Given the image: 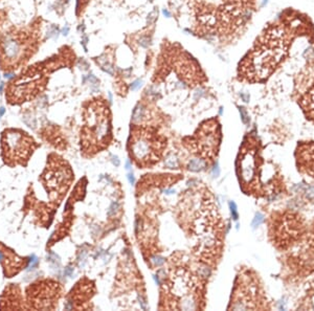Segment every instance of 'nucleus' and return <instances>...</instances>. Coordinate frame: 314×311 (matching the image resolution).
<instances>
[{"label":"nucleus","mask_w":314,"mask_h":311,"mask_svg":"<svg viewBox=\"0 0 314 311\" xmlns=\"http://www.w3.org/2000/svg\"><path fill=\"white\" fill-rule=\"evenodd\" d=\"M111 139V123L108 109L92 104L87 109L82 129V147L86 153H95L105 148Z\"/></svg>","instance_id":"f257e3e1"},{"label":"nucleus","mask_w":314,"mask_h":311,"mask_svg":"<svg viewBox=\"0 0 314 311\" xmlns=\"http://www.w3.org/2000/svg\"><path fill=\"white\" fill-rule=\"evenodd\" d=\"M168 288L173 302L170 308L181 310H195L199 308V283L190 271L184 268L172 271Z\"/></svg>","instance_id":"f03ea898"},{"label":"nucleus","mask_w":314,"mask_h":311,"mask_svg":"<svg viewBox=\"0 0 314 311\" xmlns=\"http://www.w3.org/2000/svg\"><path fill=\"white\" fill-rule=\"evenodd\" d=\"M1 149L2 157L7 164H25L35 149V141L23 131L7 129L2 133Z\"/></svg>","instance_id":"7ed1b4c3"},{"label":"nucleus","mask_w":314,"mask_h":311,"mask_svg":"<svg viewBox=\"0 0 314 311\" xmlns=\"http://www.w3.org/2000/svg\"><path fill=\"white\" fill-rule=\"evenodd\" d=\"M163 143L157 134L148 129H139L132 134L130 150L133 158L140 164H149L158 160Z\"/></svg>","instance_id":"20e7f679"},{"label":"nucleus","mask_w":314,"mask_h":311,"mask_svg":"<svg viewBox=\"0 0 314 311\" xmlns=\"http://www.w3.org/2000/svg\"><path fill=\"white\" fill-rule=\"evenodd\" d=\"M28 302L35 309H51L59 298V284L54 282L35 284L27 290Z\"/></svg>","instance_id":"39448f33"},{"label":"nucleus","mask_w":314,"mask_h":311,"mask_svg":"<svg viewBox=\"0 0 314 311\" xmlns=\"http://www.w3.org/2000/svg\"><path fill=\"white\" fill-rule=\"evenodd\" d=\"M220 131L218 124L215 121L205 123L199 130L196 138V148L200 155L204 158H213L217 154Z\"/></svg>","instance_id":"423d86ee"},{"label":"nucleus","mask_w":314,"mask_h":311,"mask_svg":"<svg viewBox=\"0 0 314 311\" xmlns=\"http://www.w3.org/2000/svg\"><path fill=\"white\" fill-rule=\"evenodd\" d=\"M259 290L256 284L252 283L250 279H245L241 282V285L238 286V290L233 298V305L231 309H254L258 308L256 301L258 300Z\"/></svg>","instance_id":"0eeeda50"},{"label":"nucleus","mask_w":314,"mask_h":311,"mask_svg":"<svg viewBox=\"0 0 314 311\" xmlns=\"http://www.w3.org/2000/svg\"><path fill=\"white\" fill-rule=\"evenodd\" d=\"M46 173V176L44 177L51 194L58 196L59 194H62L63 191H66L70 179V171L68 168L59 164H54L50 168H47Z\"/></svg>","instance_id":"6e6552de"},{"label":"nucleus","mask_w":314,"mask_h":311,"mask_svg":"<svg viewBox=\"0 0 314 311\" xmlns=\"http://www.w3.org/2000/svg\"><path fill=\"white\" fill-rule=\"evenodd\" d=\"M24 45L21 38L12 34H5L0 40V53L7 64H13L23 58Z\"/></svg>","instance_id":"1a4fd4ad"},{"label":"nucleus","mask_w":314,"mask_h":311,"mask_svg":"<svg viewBox=\"0 0 314 311\" xmlns=\"http://www.w3.org/2000/svg\"><path fill=\"white\" fill-rule=\"evenodd\" d=\"M256 152L251 149L243 151L240 159V177L243 184H250L256 177Z\"/></svg>","instance_id":"9d476101"},{"label":"nucleus","mask_w":314,"mask_h":311,"mask_svg":"<svg viewBox=\"0 0 314 311\" xmlns=\"http://www.w3.org/2000/svg\"><path fill=\"white\" fill-rule=\"evenodd\" d=\"M298 153V161L301 162L303 169L309 174L314 175V145H308L301 148Z\"/></svg>","instance_id":"9b49d317"},{"label":"nucleus","mask_w":314,"mask_h":311,"mask_svg":"<svg viewBox=\"0 0 314 311\" xmlns=\"http://www.w3.org/2000/svg\"><path fill=\"white\" fill-rule=\"evenodd\" d=\"M304 104H305L306 110H308L309 115L314 118V89L310 92L309 96H307V98H305Z\"/></svg>","instance_id":"f8f14e48"},{"label":"nucleus","mask_w":314,"mask_h":311,"mask_svg":"<svg viewBox=\"0 0 314 311\" xmlns=\"http://www.w3.org/2000/svg\"><path fill=\"white\" fill-rule=\"evenodd\" d=\"M146 116V109L143 105H137L133 111L132 119L134 123H140Z\"/></svg>","instance_id":"ddd939ff"},{"label":"nucleus","mask_w":314,"mask_h":311,"mask_svg":"<svg viewBox=\"0 0 314 311\" xmlns=\"http://www.w3.org/2000/svg\"><path fill=\"white\" fill-rule=\"evenodd\" d=\"M205 164L202 159H192L188 164V169L191 171H194V172H199V171L203 170Z\"/></svg>","instance_id":"4468645a"},{"label":"nucleus","mask_w":314,"mask_h":311,"mask_svg":"<svg viewBox=\"0 0 314 311\" xmlns=\"http://www.w3.org/2000/svg\"><path fill=\"white\" fill-rule=\"evenodd\" d=\"M165 166L169 167V168H171V169L177 168V166H178V159H177V157H176L175 155L171 154V155H169V156L167 157V159H165Z\"/></svg>","instance_id":"2eb2a0df"},{"label":"nucleus","mask_w":314,"mask_h":311,"mask_svg":"<svg viewBox=\"0 0 314 311\" xmlns=\"http://www.w3.org/2000/svg\"><path fill=\"white\" fill-rule=\"evenodd\" d=\"M263 221H264L263 215H262V214H260V213H258L256 215V217H254L253 221H252V226H253V227H256V226L260 225V224L262 223Z\"/></svg>","instance_id":"dca6fc26"},{"label":"nucleus","mask_w":314,"mask_h":311,"mask_svg":"<svg viewBox=\"0 0 314 311\" xmlns=\"http://www.w3.org/2000/svg\"><path fill=\"white\" fill-rule=\"evenodd\" d=\"M229 207H231V215H233V218L235 220L238 219V212H237V207H236L235 202H229Z\"/></svg>","instance_id":"f3484780"},{"label":"nucleus","mask_w":314,"mask_h":311,"mask_svg":"<svg viewBox=\"0 0 314 311\" xmlns=\"http://www.w3.org/2000/svg\"><path fill=\"white\" fill-rule=\"evenodd\" d=\"M141 85H143V81H141V80H136V81H134L131 84L130 88L132 90H137L138 88L141 87Z\"/></svg>","instance_id":"a211bd4d"},{"label":"nucleus","mask_w":314,"mask_h":311,"mask_svg":"<svg viewBox=\"0 0 314 311\" xmlns=\"http://www.w3.org/2000/svg\"><path fill=\"white\" fill-rule=\"evenodd\" d=\"M152 261H153V263L156 266H160V265H163V262H165V260H163V258H160V257H154Z\"/></svg>","instance_id":"6ab92c4d"},{"label":"nucleus","mask_w":314,"mask_h":311,"mask_svg":"<svg viewBox=\"0 0 314 311\" xmlns=\"http://www.w3.org/2000/svg\"><path fill=\"white\" fill-rule=\"evenodd\" d=\"M117 207H118V204L116 202H114L113 204L111 205V207H110V211L108 212V215H112L113 213H115L116 210H117Z\"/></svg>","instance_id":"aec40b11"},{"label":"nucleus","mask_w":314,"mask_h":311,"mask_svg":"<svg viewBox=\"0 0 314 311\" xmlns=\"http://www.w3.org/2000/svg\"><path fill=\"white\" fill-rule=\"evenodd\" d=\"M128 179H129V182H130L131 184H133V183H134V176H133V174L131 172L128 174Z\"/></svg>","instance_id":"412c9836"},{"label":"nucleus","mask_w":314,"mask_h":311,"mask_svg":"<svg viewBox=\"0 0 314 311\" xmlns=\"http://www.w3.org/2000/svg\"><path fill=\"white\" fill-rule=\"evenodd\" d=\"M112 161L115 166H120V160H118L117 156H112Z\"/></svg>","instance_id":"4be33fe9"},{"label":"nucleus","mask_w":314,"mask_h":311,"mask_svg":"<svg viewBox=\"0 0 314 311\" xmlns=\"http://www.w3.org/2000/svg\"><path fill=\"white\" fill-rule=\"evenodd\" d=\"M4 77L7 78V79H12V78L15 77V73H5Z\"/></svg>","instance_id":"5701e85b"},{"label":"nucleus","mask_w":314,"mask_h":311,"mask_svg":"<svg viewBox=\"0 0 314 311\" xmlns=\"http://www.w3.org/2000/svg\"><path fill=\"white\" fill-rule=\"evenodd\" d=\"M68 32H69V28L68 27H66V28H64V30H63V35H65V36H66V35L67 34H68Z\"/></svg>","instance_id":"b1692460"},{"label":"nucleus","mask_w":314,"mask_h":311,"mask_svg":"<svg viewBox=\"0 0 314 311\" xmlns=\"http://www.w3.org/2000/svg\"><path fill=\"white\" fill-rule=\"evenodd\" d=\"M163 15H165V16H167V17H170V16H171V15H170V13L167 11V10H163Z\"/></svg>","instance_id":"393cba45"},{"label":"nucleus","mask_w":314,"mask_h":311,"mask_svg":"<svg viewBox=\"0 0 314 311\" xmlns=\"http://www.w3.org/2000/svg\"><path fill=\"white\" fill-rule=\"evenodd\" d=\"M126 167H127V170H130V162H129V161H127V164H126Z\"/></svg>","instance_id":"a878e982"}]
</instances>
